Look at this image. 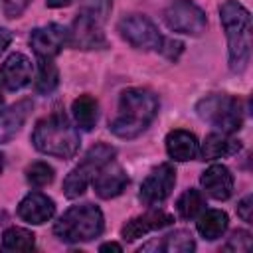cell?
<instances>
[{
    "label": "cell",
    "mask_w": 253,
    "mask_h": 253,
    "mask_svg": "<svg viewBox=\"0 0 253 253\" xmlns=\"http://www.w3.org/2000/svg\"><path fill=\"white\" fill-rule=\"evenodd\" d=\"M158 113V97L142 87L121 93L117 115L109 121V130L119 138H136L142 134Z\"/></svg>",
    "instance_id": "1"
},
{
    "label": "cell",
    "mask_w": 253,
    "mask_h": 253,
    "mask_svg": "<svg viewBox=\"0 0 253 253\" xmlns=\"http://www.w3.org/2000/svg\"><path fill=\"white\" fill-rule=\"evenodd\" d=\"M219 20L227 38L229 69L241 73L251 55V14L237 0H225L219 6Z\"/></svg>",
    "instance_id": "2"
},
{
    "label": "cell",
    "mask_w": 253,
    "mask_h": 253,
    "mask_svg": "<svg viewBox=\"0 0 253 253\" xmlns=\"http://www.w3.org/2000/svg\"><path fill=\"white\" fill-rule=\"evenodd\" d=\"M32 142L36 150L47 156H55L61 160L73 158L79 150V132L61 111L51 113L40 119L32 132Z\"/></svg>",
    "instance_id": "3"
},
{
    "label": "cell",
    "mask_w": 253,
    "mask_h": 253,
    "mask_svg": "<svg viewBox=\"0 0 253 253\" xmlns=\"http://www.w3.org/2000/svg\"><path fill=\"white\" fill-rule=\"evenodd\" d=\"M105 217L95 204L71 206L53 225V233L63 243L91 241L103 233Z\"/></svg>",
    "instance_id": "4"
},
{
    "label": "cell",
    "mask_w": 253,
    "mask_h": 253,
    "mask_svg": "<svg viewBox=\"0 0 253 253\" xmlns=\"http://www.w3.org/2000/svg\"><path fill=\"white\" fill-rule=\"evenodd\" d=\"M196 113L202 121L213 125L221 132H237L243 125V105L227 93H211L198 101Z\"/></svg>",
    "instance_id": "5"
},
{
    "label": "cell",
    "mask_w": 253,
    "mask_h": 253,
    "mask_svg": "<svg viewBox=\"0 0 253 253\" xmlns=\"http://www.w3.org/2000/svg\"><path fill=\"white\" fill-rule=\"evenodd\" d=\"M115 156V148L111 144H105V142H99L95 146H91L87 150V154L83 156V160L65 176L63 180V194L73 200V198H79L87 186L93 182L95 174L107 164L111 162Z\"/></svg>",
    "instance_id": "6"
},
{
    "label": "cell",
    "mask_w": 253,
    "mask_h": 253,
    "mask_svg": "<svg viewBox=\"0 0 253 253\" xmlns=\"http://www.w3.org/2000/svg\"><path fill=\"white\" fill-rule=\"evenodd\" d=\"M117 30H119L121 38L125 42H128L136 49H144V51L154 49V51H160L162 42H164L162 34L154 26V22H150L142 14H128V16L121 18L119 24H117Z\"/></svg>",
    "instance_id": "7"
},
{
    "label": "cell",
    "mask_w": 253,
    "mask_h": 253,
    "mask_svg": "<svg viewBox=\"0 0 253 253\" xmlns=\"http://www.w3.org/2000/svg\"><path fill=\"white\" fill-rule=\"evenodd\" d=\"M164 22L172 32L188 36H200L208 26L206 12L192 0H174L168 4L164 10Z\"/></svg>",
    "instance_id": "8"
},
{
    "label": "cell",
    "mask_w": 253,
    "mask_h": 253,
    "mask_svg": "<svg viewBox=\"0 0 253 253\" xmlns=\"http://www.w3.org/2000/svg\"><path fill=\"white\" fill-rule=\"evenodd\" d=\"M176 184V170L172 164H160L156 166L142 182L138 198L144 206H156L162 204L174 190Z\"/></svg>",
    "instance_id": "9"
},
{
    "label": "cell",
    "mask_w": 253,
    "mask_h": 253,
    "mask_svg": "<svg viewBox=\"0 0 253 253\" xmlns=\"http://www.w3.org/2000/svg\"><path fill=\"white\" fill-rule=\"evenodd\" d=\"M67 43L77 49H101L107 47V38L101 30V22L81 12L67 30Z\"/></svg>",
    "instance_id": "10"
},
{
    "label": "cell",
    "mask_w": 253,
    "mask_h": 253,
    "mask_svg": "<svg viewBox=\"0 0 253 253\" xmlns=\"http://www.w3.org/2000/svg\"><path fill=\"white\" fill-rule=\"evenodd\" d=\"M67 43V30L61 24H47L32 30L30 45L38 57H55Z\"/></svg>",
    "instance_id": "11"
},
{
    "label": "cell",
    "mask_w": 253,
    "mask_h": 253,
    "mask_svg": "<svg viewBox=\"0 0 253 253\" xmlns=\"http://www.w3.org/2000/svg\"><path fill=\"white\" fill-rule=\"evenodd\" d=\"M34 65L24 53H10L0 65V85L8 91H18L32 81Z\"/></svg>",
    "instance_id": "12"
},
{
    "label": "cell",
    "mask_w": 253,
    "mask_h": 253,
    "mask_svg": "<svg viewBox=\"0 0 253 253\" xmlns=\"http://www.w3.org/2000/svg\"><path fill=\"white\" fill-rule=\"evenodd\" d=\"M174 217L162 210H150L142 215H136L132 219H128L123 227H121V235L125 241H134L138 237H144L146 233L150 231H156V229H162V227H168L172 225Z\"/></svg>",
    "instance_id": "13"
},
{
    "label": "cell",
    "mask_w": 253,
    "mask_h": 253,
    "mask_svg": "<svg viewBox=\"0 0 253 253\" xmlns=\"http://www.w3.org/2000/svg\"><path fill=\"white\" fill-rule=\"evenodd\" d=\"M128 184V176L126 172L123 170L121 164L117 162H107L93 178V188H95V194L103 200H111V198H117Z\"/></svg>",
    "instance_id": "14"
},
{
    "label": "cell",
    "mask_w": 253,
    "mask_h": 253,
    "mask_svg": "<svg viewBox=\"0 0 253 253\" xmlns=\"http://www.w3.org/2000/svg\"><path fill=\"white\" fill-rule=\"evenodd\" d=\"M53 213H55L53 200L42 192H30L18 204L20 219H24L26 223H32V225H42V223L49 221L53 217Z\"/></svg>",
    "instance_id": "15"
},
{
    "label": "cell",
    "mask_w": 253,
    "mask_h": 253,
    "mask_svg": "<svg viewBox=\"0 0 253 253\" xmlns=\"http://www.w3.org/2000/svg\"><path fill=\"white\" fill-rule=\"evenodd\" d=\"M200 184L213 200H227L233 194V174L223 164H211L200 176Z\"/></svg>",
    "instance_id": "16"
},
{
    "label": "cell",
    "mask_w": 253,
    "mask_h": 253,
    "mask_svg": "<svg viewBox=\"0 0 253 253\" xmlns=\"http://www.w3.org/2000/svg\"><path fill=\"white\" fill-rule=\"evenodd\" d=\"M30 111H32L30 99H22L0 111V142H10L20 132Z\"/></svg>",
    "instance_id": "17"
},
{
    "label": "cell",
    "mask_w": 253,
    "mask_h": 253,
    "mask_svg": "<svg viewBox=\"0 0 253 253\" xmlns=\"http://www.w3.org/2000/svg\"><path fill=\"white\" fill-rule=\"evenodd\" d=\"M198 150H200V142L192 132L176 128L166 134V152L172 160L176 162L194 160L198 156Z\"/></svg>",
    "instance_id": "18"
},
{
    "label": "cell",
    "mask_w": 253,
    "mask_h": 253,
    "mask_svg": "<svg viewBox=\"0 0 253 253\" xmlns=\"http://www.w3.org/2000/svg\"><path fill=\"white\" fill-rule=\"evenodd\" d=\"M239 148H241V142L237 138L219 130V132H210L206 136L198 154L202 156V160H215V158L231 156V154L239 152Z\"/></svg>",
    "instance_id": "19"
},
{
    "label": "cell",
    "mask_w": 253,
    "mask_h": 253,
    "mask_svg": "<svg viewBox=\"0 0 253 253\" xmlns=\"http://www.w3.org/2000/svg\"><path fill=\"white\" fill-rule=\"evenodd\" d=\"M148 249L166 251V253H190V251L196 249V241H194V237H192L190 231L176 229V231L164 235L160 241H152V243L140 247V251H148Z\"/></svg>",
    "instance_id": "20"
},
{
    "label": "cell",
    "mask_w": 253,
    "mask_h": 253,
    "mask_svg": "<svg viewBox=\"0 0 253 253\" xmlns=\"http://www.w3.org/2000/svg\"><path fill=\"white\" fill-rule=\"evenodd\" d=\"M227 223H229V219H227L225 211H221V210H206V211H202L198 215L196 227H198V233L204 239L213 241V239H217V237H221L225 233Z\"/></svg>",
    "instance_id": "21"
},
{
    "label": "cell",
    "mask_w": 253,
    "mask_h": 253,
    "mask_svg": "<svg viewBox=\"0 0 253 253\" xmlns=\"http://www.w3.org/2000/svg\"><path fill=\"white\" fill-rule=\"evenodd\" d=\"M97 99L91 95H79L73 103H71V113L75 119V125L81 130H91L97 123Z\"/></svg>",
    "instance_id": "22"
},
{
    "label": "cell",
    "mask_w": 253,
    "mask_h": 253,
    "mask_svg": "<svg viewBox=\"0 0 253 253\" xmlns=\"http://www.w3.org/2000/svg\"><path fill=\"white\" fill-rule=\"evenodd\" d=\"M38 59H40V65H38V77L34 85L40 95H49L59 85V71L51 57H38Z\"/></svg>",
    "instance_id": "23"
},
{
    "label": "cell",
    "mask_w": 253,
    "mask_h": 253,
    "mask_svg": "<svg viewBox=\"0 0 253 253\" xmlns=\"http://www.w3.org/2000/svg\"><path fill=\"white\" fill-rule=\"evenodd\" d=\"M2 247L6 251H32L36 247V235L26 227H8L2 235Z\"/></svg>",
    "instance_id": "24"
},
{
    "label": "cell",
    "mask_w": 253,
    "mask_h": 253,
    "mask_svg": "<svg viewBox=\"0 0 253 253\" xmlns=\"http://www.w3.org/2000/svg\"><path fill=\"white\" fill-rule=\"evenodd\" d=\"M204 206H206V202H204L202 192L194 190V188L186 190L176 202V210L182 219H194L196 215H200L204 211Z\"/></svg>",
    "instance_id": "25"
},
{
    "label": "cell",
    "mask_w": 253,
    "mask_h": 253,
    "mask_svg": "<svg viewBox=\"0 0 253 253\" xmlns=\"http://www.w3.org/2000/svg\"><path fill=\"white\" fill-rule=\"evenodd\" d=\"M26 180L36 188H43L53 182V168L47 162H34L26 168Z\"/></svg>",
    "instance_id": "26"
},
{
    "label": "cell",
    "mask_w": 253,
    "mask_h": 253,
    "mask_svg": "<svg viewBox=\"0 0 253 253\" xmlns=\"http://www.w3.org/2000/svg\"><path fill=\"white\" fill-rule=\"evenodd\" d=\"M225 251H243L247 253L251 249V233L249 231H243V229H237L233 231V235L229 237V241L223 245Z\"/></svg>",
    "instance_id": "27"
},
{
    "label": "cell",
    "mask_w": 253,
    "mask_h": 253,
    "mask_svg": "<svg viewBox=\"0 0 253 253\" xmlns=\"http://www.w3.org/2000/svg\"><path fill=\"white\" fill-rule=\"evenodd\" d=\"M111 8V0H83V10L85 14L93 16L95 20H105V16L109 14Z\"/></svg>",
    "instance_id": "28"
},
{
    "label": "cell",
    "mask_w": 253,
    "mask_h": 253,
    "mask_svg": "<svg viewBox=\"0 0 253 253\" xmlns=\"http://www.w3.org/2000/svg\"><path fill=\"white\" fill-rule=\"evenodd\" d=\"M30 2H32V0H2V4H4V14H6L8 18H20V16L26 12V8L30 6Z\"/></svg>",
    "instance_id": "29"
},
{
    "label": "cell",
    "mask_w": 253,
    "mask_h": 253,
    "mask_svg": "<svg viewBox=\"0 0 253 253\" xmlns=\"http://www.w3.org/2000/svg\"><path fill=\"white\" fill-rule=\"evenodd\" d=\"M237 215L245 221V223H253V196L247 194L241 198V202L237 204Z\"/></svg>",
    "instance_id": "30"
},
{
    "label": "cell",
    "mask_w": 253,
    "mask_h": 253,
    "mask_svg": "<svg viewBox=\"0 0 253 253\" xmlns=\"http://www.w3.org/2000/svg\"><path fill=\"white\" fill-rule=\"evenodd\" d=\"M182 47H184V45H182V42H174V40H166V38H164L160 51H162L166 57L176 59V57H178V53L182 51Z\"/></svg>",
    "instance_id": "31"
},
{
    "label": "cell",
    "mask_w": 253,
    "mask_h": 253,
    "mask_svg": "<svg viewBox=\"0 0 253 253\" xmlns=\"http://www.w3.org/2000/svg\"><path fill=\"white\" fill-rule=\"evenodd\" d=\"M10 42H12V34L6 28H0V55L6 51V47L10 45Z\"/></svg>",
    "instance_id": "32"
},
{
    "label": "cell",
    "mask_w": 253,
    "mask_h": 253,
    "mask_svg": "<svg viewBox=\"0 0 253 253\" xmlns=\"http://www.w3.org/2000/svg\"><path fill=\"white\" fill-rule=\"evenodd\" d=\"M99 251H101V253H105V251H119V253H121V251H123V247H121L119 243L109 241V243H103V245L99 247Z\"/></svg>",
    "instance_id": "33"
},
{
    "label": "cell",
    "mask_w": 253,
    "mask_h": 253,
    "mask_svg": "<svg viewBox=\"0 0 253 253\" xmlns=\"http://www.w3.org/2000/svg\"><path fill=\"white\" fill-rule=\"evenodd\" d=\"M71 0H45V6L49 8H61V6H67Z\"/></svg>",
    "instance_id": "34"
},
{
    "label": "cell",
    "mask_w": 253,
    "mask_h": 253,
    "mask_svg": "<svg viewBox=\"0 0 253 253\" xmlns=\"http://www.w3.org/2000/svg\"><path fill=\"white\" fill-rule=\"evenodd\" d=\"M2 166H4V160H2V154H0V172H2Z\"/></svg>",
    "instance_id": "35"
},
{
    "label": "cell",
    "mask_w": 253,
    "mask_h": 253,
    "mask_svg": "<svg viewBox=\"0 0 253 253\" xmlns=\"http://www.w3.org/2000/svg\"><path fill=\"white\" fill-rule=\"evenodd\" d=\"M2 103H4V97H2V91H0V107H2Z\"/></svg>",
    "instance_id": "36"
}]
</instances>
